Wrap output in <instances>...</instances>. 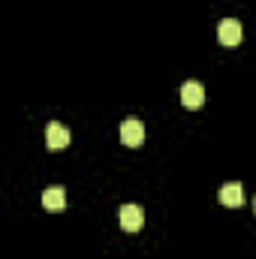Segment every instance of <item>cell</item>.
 I'll return each mask as SVG.
<instances>
[{
    "instance_id": "6da1fadb",
    "label": "cell",
    "mask_w": 256,
    "mask_h": 259,
    "mask_svg": "<svg viewBox=\"0 0 256 259\" xmlns=\"http://www.w3.org/2000/svg\"><path fill=\"white\" fill-rule=\"evenodd\" d=\"M217 39H220L223 46H238V42L244 39V27H241V21H238V18H223L220 27H217Z\"/></svg>"
},
{
    "instance_id": "7a4b0ae2",
    "label": "cell",
    "mask_w": 256,
    "mask_h": 259,
    "mask_svg": "<svg viewBox=\"0 0 256 259\" xmlns=\"http://www.w3.org/2000/svg\"><path fill=\"white\" fill-rule=\"evenodd\" d=\"M118 223H121L124 232H139L142 223H145V214H142L139 205H124V208L118 211Z\"/></svg>"
},
{
    "instance_id": "3957f363",
    "label": "cell",
    "mask_w": 256,
    "mask_h": 259,
    "mask_svg": "<svg viewBox=\"0 0 256 259\" xmlns=\"http://www.w3.org/2000/svg\"><path fill=\"white\" fill-rule=\"evenodd\" d=\"M202 103H205V88L199 81H184V88H181V106L196 112V109H202Z\"/></svg>"
},
{
    "instance_id": "277c9868",
    "label": "cell",
    "mask_w": 256,
    "mask_h": 259,
    "mask_svg": "<svg viewBox=\"0 0 256 259\" xmlns=\"http://www.w3.org/2000/svg\"><path fill=\"white\" fill-rule=\"evenodd\" d=\"M121 142H124L127 148H139V145L145 142V127H142V121L127 118V121L121 124Z\"/></svg>"
},
{
    "instance_id": "5b68a950",
    "label": "cell",
    "mask_w": 256,
    "mask_h": 259,
    "mask_svg": "<svg viewBox=\"0 0 256 259\" xmlns=\"http://www.w3.org/2000/svg\"><path fill=\"white\" fill-rule=\"evenodd\" d=\"M46 145L49 148H66L69 145V130L64 127V124H58V121H49L46 124Z\"/></svg>"
},
{
    "instance_id": "8992f818",
    "label": "cell",
    "mask_w": 256,
    "mask_h": 259,
    "mask_svg": "<svg viewBox=\"0 0 256 259\" xmlns=\"http://www.w3.org/2000/svg\"><path fill=\"white\" fill-rule=\"evenodd\" d=\"M64 205H66L64 187H49V190L42 193V208H46V211H64Z\"/></svg>"
},
{
    "instance_id": "52a82bcc",
    "label": "cell",
    "mask_w": 256,
    "mask_h": 259,
    "mask_svg": "<svg viewBox=\"0 0 256 259\" xmlns=\"http://www.w3.org/2000/svg\"><path fill=\"white\" fill-rule=\"evenodd\" d=\"M220 202H223L226 208L244 205V187H241V184H226V187L220 190Z\"/></svg>"
},
{
    "instance_id": "ba28073f",
    "label": "cell",
    "mask_w": 256,
    "mask_h": 259,
    "mask_svg": "<svg viewBox=\"0 0 256 259\" xmlns=\"http://www.w3.org/2000/svg\"><path fill=\"white\" fill-rule=\"evenodd\" d=\"M253 211H256V199H253Z\"/></svg>"
}]
</instances>
